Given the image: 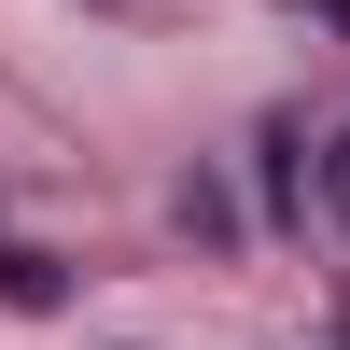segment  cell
<instances>
[{"mask_svg": "<svg viewBox=\"0 0 350 350\" xmlns=\"http://www.w3.org/2000/svg\"><path fill=\"white\" fill-rule=\"evenodd\" d=\"M56 295H70V280H56L42 252H0V308H56Z\"/></svg>", "mask_w": 350, "mask_h": 350, "instance_id": "6da1fadb", "label": "cell"}, {"mask_svg": "<svg viewBox=\"0 0 350 350\" xmlns=\"http://www.w3.org/2000/svg\"><path fill=\"white\" fill-rule=\"evenodd\" d=\"M323 196H336V211H350V126H336V154H323Z\"/></svg>", "mask_w": 350, "mask_h": 350, "instance_id": "7a4b0ae2", "label": "cell"}]
</instances>
